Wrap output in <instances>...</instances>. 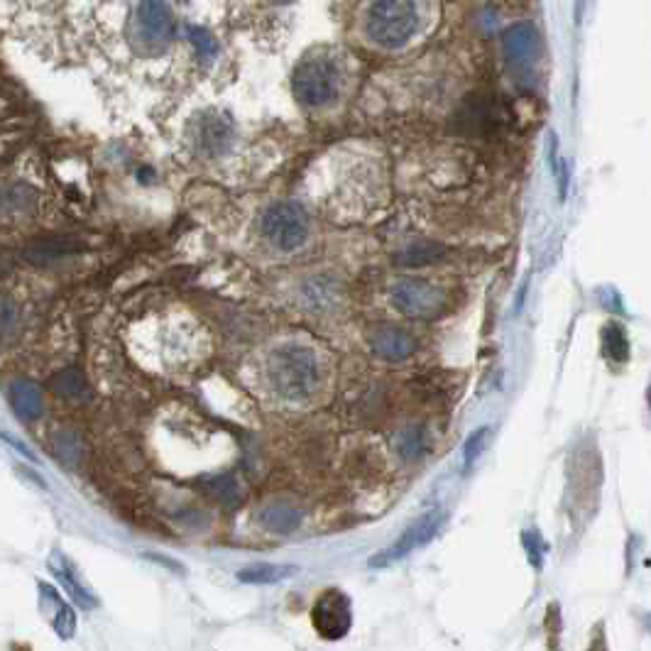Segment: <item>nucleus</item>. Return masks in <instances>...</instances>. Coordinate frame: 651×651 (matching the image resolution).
<instances>
[{
	"instance_id": "obj_1",
	"label": "nucleus",
	"mask_w": 651,
	"mask_h": 651,
	"mask_svg": "<svg viewBox=\"0 0 651 651\" xmlns=\"http://www.w3.org/2000/svg\"><path fill=\"white\" fill-rule=\"evenodd\" d=\"M439 25V0H363L353 15V37L368 52L395 57L424 45Z\"/></svg>"
},
{
	"instance_id": "obj_19",
	"label": "nucleus",
	"mask_w": 651,
	"mask_h": 651,
	"mask_svg": "<svg viewBox=\"0 0 651 651\" xmlns=\"http://www.w3.org/2000/svg\"><path fill=\"white\" fill-rule=\"evenodd\" d=\"M54 392L57 395H62L64 399H69V402H76V399L86 397V380L84 375H81L76 368H69V370H62L57 377H54L52 382Z\"/></svg>"
},
{
	"instance_id": "obj_5",
	"label": "nucleus",
	"mask_w": 651,
	"mask_h": 651,
	"mask_svg": "<svg viewBox=\"0 0 651 651\" xmlns=\"http://www.w3.org/2000/svg\"><path fill=\"white\" fill-rule=\"evenodd\" d=\"M262 238L270 245H275L282 253H294L306 243L309 238V221L302 206L292 204V201H277V204L267 206L260 218Z\"/></svg>"
},
{
	"instance_id": "obj_10",
	"label": "nucleus",
	"mask_w": 651,
	"mask_h": 651,
	"mask_svg": "<svg viewBox=\"0 0 651 651\" xmlns=\"http://www.w3.org/2000/svg\"><path fill=\"white\" fill-rule=\"evenodd\" d=\"M370 343H372V350H375V355H380L382 360H392V363L407 360L409 355L417 350V338L399 326L377 328V331L372 333Z\"/></svg>"
},
{
	"instance_id": "obj_4",
	"label": "nucleus",
	"mask_w": 651,
	"mask_h": 651,
	"mask_svg": "<svg viewBox=\"0 0 651 651\" xmlns=\"http://www.w3.org/2000/svg\"><path fill=\"white\" fill-rule=\"evenodd\" d=\"M177 23L167 0H133L125 23L128 45L142 59L162 57L172 47Z\"/></svg>"
},
{
	"instance_id": "obj_17",
	"label": "nucleus",
	"mask_w": 651,
	"mask_h": 651,
	"mask_svg": "<svg viewBox=\"0 0 651 651\" xmlns=\"http://www.w3.org/2000/svg\"><path fill=\"white\" fill-rule=\"evenodd\" d=\"M40 590L45 593V598H49L54 603V617H52L54 632H57L62 639L74 637V632H76V612L71 610V607L64 603L62 598H59V593L54 588H49V585L42 583Z\"/></svg>"
},
{
	"instance_id": "obj_22",
	"label": "nucleus",
	"mask_w": 651,
	"mask_h": 651,
	"mask_svg": "<svg viewBox=\"0 0 651 651\" xmlns=\"http://www.w3.org/2000/svg\"><path fill=\"white\" fill-rule=\"evenodd\" d=\"M54 451L57 456L62 458L67 465H74L79 461L81 451H79V436L71 434V431H62V434L54 436Z\"/></svg>"
},
{
	"instance_id": "obj_21",
	"label": "nucleus",
	"mask_w": 651,
	"mask_h": 651,
	"mask_svg": "<svg viewBox=\"0 0 651 651\" xmlns=\"http://www.w3.org/2000/svg\"><path fill=\"white\" fill-rule=\"evenodd\" d=\"M443 253H446V250L436 243H414V245H409V248L397 257V260H399V265L417 267V265H426V262L439 260Z\"/></svg>"
},
{
	"instance_id": "obj_7",
	"label": "nucleus",
	"mask_w": 651,
	"mask_h": 651,
	"mask_svg": "<svg viewBox=\"0 0 651 651\" xmlns=\"http://www.w3.org/2000/svg\"><path fill=\"white\" fill-rule=\"evenodd\" d=\"M311 625L319 637L343 639L353 627V605L343 590L328 588L311 607Z\"/></svg>"
},
{
	"instance_id": "obj_20",
	"label": "nucleus",
	"mask_w": 651,
	"mask_h": 651,
	"mask_svg": "<svg viewBox=\"0 0 651 651\" xmlns=\"http://www.w3.org/2000/svg\"><path fill=\"white\" fill-rule=\"evenodd\" d=\"M605 353L615 363H627L629 360V341L625 328L610 324L605 328Z\"/></svg>"
},
{
	"instance_id": "obj_24",
	"label": "nucleus",
	"mask_w": 651,
	"mask_h": 651,
	"mask_svg": "<svg viewBox=\"0 0 651 651\" xmlns=\"http://www.w3.org/2000/svg\"><path fill=\"white\" fill-rule=\"evenodd\" d=\"M211 492L223 505H235V502H238V488H235L233 478H216L211 483Z\"/></svg>"
},
{
	"instance_id": "obj_18",
	"label": "nucleus",
	"mask_w": 651,
	"mask_h": 651,
	"mask_svg": "<svg viewBox=\"0 0 651 651\" xmlns=\"http://www.w3.org/2000/svg\"><path fill=\"white\" fill-rule=\"evenodd\" d=\"M76 250L74 243H64V240H40V243H32L30 248L25 250V257L32 262V265H52V262L62 260L64 255Z\"/></svg>"
},
{
	"instance_id": "obj_2",
	"label": "nucleus",
	"mask_w": 651,
	"mask_h": 651,
	"mask_svg": "<svg viewBox=\"0 0 651 651\" xmlns=\"http://www.w3.org/2000/svg\"><path fill=\"white\" fill-rule=\"evenodd\" d=\"M355 79V57L343 45H311L292 69V93L304 111H328L346 98Z\"/></svg>"
},
{
	"instance_id": "obj_28",
	"label": "nucleus",
	"mask_w": 651,
	"mask_h": 651,
	"mask_svg": "<svg viewBox=\"0 0 651 651\" xmlns=\"http://www.w3.org/2000/svg\"><path fill=\"white\" fill-rule=\"evenodd\" d=\"M5 443H8V446H13V448H15V451H20V453H23V456L27 458V461H32V463H35V461H37V458H35V456H32V451H30V448L23 446V443H20V441H15V439H13V436H8V434H5Z\"/></svg>"
},
{
	"instance_id": "obj_31",
	"label": "nucleus",
	"mask_w": 651,
	"mask_h": 651,
	"mask_svg": "<svg viewBox=\"0 0 651 651\" xmlns=\"http://www.w3.org/2000/svg\"><path fill=\"white\" fill-rule=\"evenodd\" d=\"M649 402H651V390H649Z\"/></svg>"
},
{
	"instance_id": "obj_11",
	"label": "nucleus",
	"mask_w": 651,
	"mask_h": 651,
	"mask_svg": "<svg viewBox=\"0 0 651 651\" xmlns=\"http://www.w3.org/2000/svg\"><path fill=\"white\" fill-rule=\"evenodd\" d=\"M8 402L10 409L15 412V417L23 421H35L42 417V409H45V402H42V392L35 382L25 380H13L8 387Z\"/></svg>"
},
{
	"instance_id": "obj_27",
	"label": "nucleus",
	"mask_w": 651,
	"mask_h": 651,
	"mask_svg": "<svg viewBox=\"0 0 651 651\" xmlns=\"http://www.w3.org/2000/svg\"><path fill=\"white\" fill-rule=\"evenodd\" d=\"M556 174H558V196H561V201H563V199H566V194H568V167H566V162H563V167L556 169Z\"/></svg>"
},
{
	"instance_id": "obj_25",
	"label": "nucleus",
	"mask_w": 651,
	"mask_h": 651,
	"mask_svg": "<svg viewBox=\"0 0 651 651\" xmlns=\"http://www.w3.org/2000/svg\"><path fill=\"white\" fill-rule=\"evenodd\" d=\"M522 541H524V549H527V554H529V561H532L536 568H541V554H544V549H541L539 534L524 532Z\"/></svg>"
},
{
	"instance_id": "obj_26",
	"label": "nucleus",
	"mask_w": 651,
	"mask_h": 651,
	"mask_svg": "<svg viewBox=\"0 0 651 651\" xmlns=\"http://www.w3.org/2000/svg\"><path fill=\"white\" fill-rule=\"evenodd\" d=\"M15 324H18V309H15L10 299H5V302H3V336H5V341H10V336H13V326Z\"/></svg>"
},
{
	"instance_id": "obj_12",
	"label": "nucleus",
	"mask_w": 651,
	"mask_h": 651,
	"mask_svg": "<svg viewBox=\"0 0 651 651\" xmlns=\"http://www.w3.org/2000/svg\"><path fill=\"white\" fill-rule=\"evenodd\" d=\"M260 522L272 534H292L302 524V512L287 502H272V505L262 507Z\"/></svg>"
},
{
	"instance_id": "obj_14",
	"label": "nucleus",
	"mask_w": 651,
	"mask_h": 651,
	"mask_svg": "<svg viewBox=\"0 0 651 651\" xmlns=\"http://www.w3.org/2000/svg\"><path fill=\"white\" fill-rule=\"evenodd\" d=\"M507 57L514 64H532L536 57V35L532 27L517 25L505 35Z\"/></svg>"
},
{
	"instance_id": "obj_29",
	"label": "nucleus",
	"mask_w": 651,
	"mask_h": 651,
	"mask_svg": "<svg viewBox=\"0 0 651 651\" xmlns=\"http://www.w3.org/2000/svg\"><path fill=\"white\" fill-rule=\"evenodd\" d=\"M147 558H150V561H160V563H164V566H167V568H172V571H179V573H184V568L182 566H179V563L177 561H167V558H162L160 554H145Z\"/></svg>"
},
{
	"instance_id": "obj_3",
	"label": "nucleus",
	"mask_w": 651,
	"mask_h": 651,
	"mask_svg": "<svg viewBox=\"0 0 651 651\" xmlns=\"http://www.w3.org/2000/svg\"><path fill=\"white\" fill-rule=\"evenodd\" d=\"M267 380L287 402H304L319 385V360L311 348L284 343L267 358Z\"/></svg>"
},
{
	"instance_id": "obj_23",
	"label": "nucleus",
	"mask_w": 651,
	"mask_h": 651,
	"mask_svg": "<svg viewBox=\"0 0 651 651\" xmlns=\"http://www.w3.org/2000/svg\"><path fill=\"white\" fill-rule=\"evenodd\" d=\"M490 436V429H478L475 434H470V439L465 441V448H463V456H465V465H473L478 461V456L483 453L485 448V441H488Z\"/></svg>"
},
{
	"instance_id": "obj_13",
	"label": "nucleus",
	"mask_w": 651,
	"mask_h": 651,
	"mask_svg": "<svg viewBox=\"0 0 651 651\" xmlns=\"http://www.w3.org/2000/svg\"><path fill=\"white\" fill-rule=\"evenodd\" d=\"M49 568L57 573L59 581H62L64 588L69 590L71 600H74L81 610H93V607H96V598H93L89 590L79 583V578L74 576V566H71L67 558H64L62 554H54L52 561H49Z\"/></svg>"
},
{
	"instance_id": "obj_16",
	"label": "nucleus",
	"mask_w": 651,
	"mask_h": 651,
	"mask_svg": "<svg viewBox=\"0 0 651 651\" xmlns=\"http://www.w3.org/2000/svg\"><path fill=\"white\" fill-rule=\"evenodd\" d=\"M426 448H429V439H426L424 426L412 424L397 434L395 451L399 453V458H404V461H419V458L426 453Z\"/></svg>"
},
{
	"instance_id": "obj_6",
	"label": "nucleus",
	"mask_w": 651,
	"mask_h": 651,
	"mask_svg": "<svg viewBox=\"0 0 651 651\" xmlns=\"http://www.w3.org/2000/svg\"><path fill=\"white\" fill-rule=\"evenodd\" d=\"M392 304L409 319H436L446 309V292L426 279H402L392 287Z\"/></svg>"
},
{
	"instance_id": "obj_15",
	"label": "nucleus",
	"mask_w": 651,
	"mask_h": 651,
	"mask_svg": "<svg viewBox=\"0 0 651 651\" xmlns=\"http://www.w3.org/2000/svg\"><path fill=\"white\" fill-rule=\"evenodd\" d=\"M297 571V566H287V563H253V566H245L243 571H238V581L253 585H272L287 581V578L294 576Z\"/></svg>"
},
{
	"instance_id": "obj_9",
	"label": "nucleus",
	"mask_w": 651,
	"mask_h": 651,
	"mask_svg": "<svg viewBox=\"0 0 651 651\" xmlns=\"http://www.w3.org/2000/svg\"><path fill=\"white\" fill-rule=\"evenodd\" d=\"M235 140L233 120L221 111H206L194 120V145L206 157H221Z\"/></svg>"
},
{
	"instance_id": "obj_30",
	"label": "nucleus",
	"mask_w": 651,
	"mask_h": 651,
	"mask_svg": "<svg viewBox=\"0 0 651 651\" xmlns=\"http://www.w3.org/2000/svg\"><path fill=\"white\" fill-rule=\"evenodd\" d=\"M272 3H289V0H272Z\"/></svg>"
},
{
	"instance_id": "obj_8",
	"label": "nucleus",
	"mask_w": 651,
	"mask_h": 651,
	"mask_svg": "<svg viewBox=\"0 0 651 651\" xmlns=\"http://www.w3.org/2000/svg\"><path fill=\"white\" fill-rule=\"evenodd\" d=\"M441 522H443V514L439 510L421 514V517L412 524V527L404 529L402 536H399V539L390 546V549L380 551V554H377L375 558H370V566L372 568H385V566H390V563L399 561V558L409 556L414 549H419V546L429 544V541L434 539V534L439 532Z\"/></svg>"
}]
</instances>
